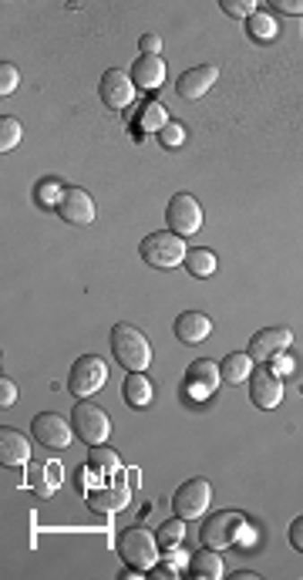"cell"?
<instances>
[{
	"label": "cell",
	"instance_id": "obj_22",
	"mask_svg": "<svg viewBox=\"0 0 303 580\" xmlns=\"http://www.w3.org/2000/svg\"><path fill=\"white\" fill-rule=\"evenodd\" d=\"M220 374L226 385H243V382H249V374H253V358H249V351H233V355H226L220 365Z\"/></svg>",
	"mask_w": 303,
	"mask_h": 580
},
{
	"label": "cell",
	"instance_id": "obj_6",
	"mask_svg": "<svg viewBox=\"0 0 303 580\" xmlns=\"http://www.w3.org/2000/svg\"><path fill=\"white\" fill-rule=\"evenodd\" d=\"M108 382V365L98 355H82L68 372V391L74 399H91L98 388Z\"/></svg>",
	"mask_w": 303,
	"mask_h": 580
},
{
	"label": "cell",
	"instance_id": "obj_16",
	"mask_svg": "<svg viewBox=\"0 0 303 580\" xmlns=\"http://www.w3.org/2000/svg\"><path fill=\"white\" fill-rule=\"evenodd\" d=\"M172 334H176L179 345H203L212 334V321L203 311H182L176 324H172Z\"/></svg>",
	"mask_w": 303,
	"mask_h": 580
},
{
	"label": "cell",
	"instance_id": "obj_38",
	"mask_svg": "<svg viewBox=\"0 0 303 580\" xmlns=\"http://www.w3.org/2000/svg\"><path fill=\"white\" fill-rule=\"evenodd\" d=\"M260 574H253V570H236L233 574V580H256Z\"/></svg>",
	"mask_w": 303,
	"mask_h": 580
},
{
	"label": "cell",
	"instance_id": "obj_2",
	"mask_svg": "<svg viewBox=\"0 0 303 580\" xmlns=\"http://www.w3.org/2000/svg\"><path fill=\"white\" fill-rule=\"evenodd\" d=\"M111 355L125 372H149L152 365V345L145 331L135 324H115L111 328Z\"/></svg>",
	"mask_w": 303,
	"mask_h": 580
},
{
	"label": "cell",
	"instance_id": "obj_28",
	"mask_svg": "<svg viewBox=\"0 0 303 580\" xmlns=\"http://www.w3.org/2000/svg\"><path fill=\"white\" fill-rule=\"evenodd\" d=\"M65 189H68V186H61V180H44L41 186L34 189V199H38L44 209H57L61 196H65Z\"/></svg>",
	"mask_w": 303,
	"mask_h": 580
},
{
	"label": "cell",
	"instance_id": "obj_17",
	"mask_svg": "<svg viewBox=\"0 0 303 580\" xmlns=\"http://www.w3.org/2000/svg\"><path fill=\"white\" fill-rule=\"evenodd\" d=\"M128 75H132L135 88L152 92V88H159V84L166 82V61H162V55H138Z\"/></svg>",
	"mask_w": 303,
	"mask_h": 580
},
{
	"label": "cell",
	"instance_id": "obj_25",
	"mask_svg": "<svg viewBox=\"0 0 303 580\" xmlns=\"http://www.w3.org/2000/svg\"><path fill=\"white\" fill-rule=\"evenodd\" d=\"M169 122H172V119H169V111L162 109L159 101H149L145 109L138 111V125H142V132H162Z\"/></svg>",
	"mask_w": 303,
	"mask_h": 580
},
{
	"label": "cell",
	"instance_id": "obj_1",
	"mask_svg": "<svg viewBox=\"0 0 303 580\" xmlns=\"http://www.w3.org/2000/svg\"><path fill=\"white\" fill-rule=\"evenodd\" d=\"M203 547H212V550H226L233 543H253L256 540V530L249 526V520L239 510H220L212 513L206 523H203Z\"/></svg>",
	"mask_w": 303,
	"mask_h": 580
},
{
	"label": "cell",
	"instance_id": "obj_18",
	"mask_svg": "<svg viewBox=\"0 0 303 580\" xmlns=\"http://www.w3.org/2000/svg\"><path fill=\"white\" fill-rule=\"evenodd\" d=\"M30 459V443L17 428H0V462L4 466H24Z\"/></svg>",
	"mask_w": 303,
	"mask_h": 580
},
{
	"label": "cell",
	"instance_id": "obj_26",
	"mask_svg": "<svg viewBox=\"0 0 303 580\" xmlns=\"http://www.w3.org/2000/svg\"><path fill=\"white\" fill-rule=\"evenodd\" d=\"M247 31L253 34V38H256V41H273L276 34H280V21H276V17H270V14H260V11H256V14H253V17L247 21Z\"/></svg>",
	"mask_w": 303,
	"mask_h": 580
},
{
	"label": "cell",
	"instance_id": "obj_13",
	"mask_svg": "<svg viewBox=\"0 0 303 580\" xmlns=\"http://www.w3.org/2000/svg\"><path fill=\"white\" fill-rule=\"evenodd\" d=\"M98 95H101V101L108 109H128L135 101V82H132V75L108 68L101 75V82H98Z\"/></svg>",
	"mask_w": 303,
	"mask_h": 580
},
{
	"label": "cell",
	"instance_id": "obj_29",
	"mask_svg": "<svg viewBox=\"0 0 303 580\" xmlns=\"http://www.w3.org/2000/svg\"><path fill=\"white\" fill-rule=\"evenodd\" d=\"M57 472V466L51 462V466H41V462H34V470H30V479H34V493L38 497H51L57 489V483L55 479H48V476H55Z\"/></svg>",
	"mask_w": 303,
	"mask_h": 580
},
{
	"label": "cell",
	"instance_id": "obj_31",
	"mask_svg": "<svg viewBox=\"0 0 303 580\" xmlns=\"http://www.w3.org/2000/svg\"><path fill=\"white\" fill-rule=\"evenodd\" d=\"M159 142L166 145V149H179L182 142H186V128H182V122H169L162 132H159Z\"/></svg>",
	"mask_w": 303,
	"mask_h": 580
},
{
	"label": "cell",
	"instance_id": "obj_23",
	"mask_svg": "<svg viewBox=\"0 0 303 580\" xmlns=\"http://www.w3.org/2000/svg\"><path fill=\"white\" fill-rule=\"evenodd\" d=\"M186 270L193 277H212L216 274V253L206 247H195L186 253Z\"/></svg>",
	"mask_w": 303,
	"mask_h": 580
},
{
	"label": "cell",
	"instance_id": "obj_21",
	"mask_svg": "<svg viewBox=\"0 0 303 580\" xmlns=\"http://www.w3.org/2000/svg\"><path fill=\"white\" fill-rule=\"evenodd\" d=\"M88 497V503L95 506V510H105V513H118L128 503V486L125 483H101V486H95V489H88L84 493Z\"/></svg>",
	"mask_w": 303,
	"mask_h": 580
},
{
	"label": "cell",
	"instance_id": "obj_14",
	"mask_svg": "<svg viewBox=\"0 0 303 580\" xmlns=\"http://www.w3.org/2000/svg\"><path fill=\"white\" fill-rule=\"evenodd\" d=\"M293 345L290 328H263L249 338V358L253 361H276L287 347Z\"/></svg>",
	"mask_w": 303,
	"mask_h": 580
},
{
	"label": "cell",
	"instance_id": "obj_4",
	"mask_svg": "<svg viewBox=\"0 0 303 580\" xmlns=\"http://www.w3.org/2000/svg\"><path fill=\"white\" fill-rule=\"evenodd\" d=\"M186 240L176 236L172 230H162V233H149L142 243H138V257L155 267V270H172V267H179L186 263Z\"/></svg>",
	"mask_w": 303,
	"mask_h": 580
},
{
	"label": "cell",
	"instance_id": "obj_3",
	"mask_svg": "<svg viewBox=\"0 0 303 580\" xmlns=\"http://www.w3.org/2000/svg\"><path fill=\"white\" fill-rule=\"evenodd\" d=\"M115 550L125 560V567H135L142 574H149L152 567H155V560H159L162 547H159V540H155L152 530H145V526H128L115 540Z\"/></svg>",
	"mask_w": 303,
	"mask_h": 580
},
{
	"label": "cell",
	"instance_id": "obj_20",
	"mask_svg": "<svg viewBox=\"0 0 303 580\" xmlns=\"http://www.w3.org/2000/svg\"><path fill=\"white\" fill-rule=\"evenodd\" d=\"M152 395H155V388H152L149 374H145V372H128V374H125L122 399H125V405H128V409H149Z\"/></svg>",
	"mask_w": 303,
	"mask_h": 580
},
{
	"label": "cell",
	"instance_id": "obj_34",
	"mask_svg": "<svg viewBox=\"0 0 303 580\" xmlns=\"http://www.w3.org/2000/svg\"><path fill=\"white\" fill-rule=\"evenodd\" d=\"M138 48H142V55H159V51H162V38H159V34H142V38H138Z\"/></svg>",
	"mask_w": 303,
	"mask_h": 580
},
{
	"label": "cell",
	"instance_id": "obj_15",
	"mask_svg": "<svg viewBox=\"0 0 303 580\" xmlns=\"http://www.w3.org/2000/svg\"><path fill=\"white\" fill-rule=\"evenodd\" d=\"M216 82H220V68L216 65H199V68H189L186 75H179L176 95L186 98V101H195V98L206 95Z\"/></svg>",
	"mask_w": 303,
	"mask_h": 580
},
{
	"label": "cell",
	"instance_id": "obj_32",
	"mask_svg": "<svg viewBox=\"0 0 303 580\" xmlns=\"http://www.w3.org/2000/svg\"><path fill=\"white\" fill-rule=\"evenodd\" d=\"M220 7L229 17H247V21L256 14V4H253V0H222Z\"/></svg>",
	"mask_w": 303,
	"mask_h": 580
},
{
	"label": "cell",
	"instance_id": "obj_12",
	"mask_svg": "<svg viewBox=\"0 0 303 580\" xmlns=\"http://www.w3.org/2000/svg\"><path fill=\"white\" fill-rule=\"evenodd\" d=\"M55 213L65 223H71V226H88V223L95 220V199L82 186H68Z\"/></svg>",
	"mask_w": 303,
	"mask_h": 580
},
{
	"label": "cell",
	"instance_id": "obj_10",
	"mask_svg": "<svg viewBox=\"0 0 303 580\" xmlns=\"http://www.w3.org/2000/svg\"><path fill=\"white\" fill-rule=\"evenodd\" d=\"M249 401L263 412L276 409L283 401V378L273 368H253V374H249Z\"/></svg>",
	"mask_w": 303,
	"mask_h": 580
},
{
	"label": "cell",
	"instance_id": "obj_5",
	"mask_svg": "<svg viewBox=\"0 0 303 580\" xmlns=\"http://www.w3.org/2000/svg\"><path fill=\"white\" fill-rule=\"evenodd\" d=\"M71 426H74V435H78L84 445H101L111 432V418L101 405L82 399L74 409H71Z\"/></svg>",
	"mask_w": 303,
	"mask_h": 580
},
{
	"label": "cell",
	"instance_id": "obj_19",
	"mask_svg": "<svg viewBox=\"0 0 303 580\" xmlns=\"http://www.w3.org/2000/svg\"><path fill=\"white\" fill-rule=\"evenodd\" d=\"M189 570H193L199 580H222L226 577V560H222V550H212V547H203L189 557Z\"/></svg>",
	"mask_w": 303,
	"mask_h": 580
},
{
	"label": "cell",
	"instance_id": "obj_27",
	"mask_svg": "<svg viewBox=\"0 0 303 580\" xmlns=\"http://www.w3.org/2000/svg\"><path fill=\"white\" fill-rule=\"evenodd\" d=\"M21 136H24V128H21V122H17L14 115H4V119H0V153L7 155L11 149H17V142H21Z\"/></svg>",
	"mask_w": 303,
	"mask_h": 580
},
{
	"label": "cell",
	"instance_id": "obj_37",
	"mask_svg": "<svg viewBox=\"0 0 303 580\" xmlns=\"http://www.w3.org/2000/svg\"><path fill=\"white\" fill-rule=\"evenodd\" d=\"M280 14H303V0H276Z\"/></svg>",
	"mask_w": 303,
	"mask_h": 580
},
{
	"label": "cell",
	"instance_id": "obj_24",
	"mask_svg": "<svg viewBox=\"0 0 303 580\" xmlns=\"http://www.w3.org/2000/svg\"><path fill=\"white\" fill-rule=\"evenodd\" d=\"M182 537H186V520H182V516H172V520H166V523L155 530V540H159V547H162V550L179 547Z\"/></svg>",
	"mask_w": 303,
	"mask_h": 580
},
{
	"label": "cell",
	"instance_id": "obj_30",
	"mask_svg": "<svg viewBox=\"0 0 303 580\" xmlns=\"http://www.w3.org/2000/svg\"><path fill=\"white\" fill-rule=\"evenodd\" d=\"M88 466H95L98 472L111 476V472L118 470V456H115V449H101V445H95V453L88 456Z\"/></svg>",
	"mask_w": 303,
	"mask_h": 580
},
{
	"label": "cell",
	"instance_id": "obj_11",
	"mask_svg": "<svg viewBox=\"0 0 303 580\" xmlns=\"http://www.w3.org/2000/svg\"><path fill=\"white\" fill-rule=\"evenodd\" d=\"M220 382H222L220 365H216V361H209V358H203V361H193V365H189L182 391H186V399L203 401V399H209L216 388H220Z\"/></svg>",
	"mask_w": 303,
	"mask_h": 580
},
{
	"label": "cell",
	"instance_id": "obj_7",
	"mask_svg": "<svg viewBox=\"0 0 303 580\" xmlns=\"http://www.w3.org/2000/svg\"><path fill=\"white\" fill-rule=\"evenodd\" d=\"M30 435H34V443L44 445V449L61 453V449H68L71 435H74V426H71V418H65V415L41 412V415H34V422H30Z\"/></svg>",
	"mask_w": 303,
	"mask_h": 580
},
{
	"label": "cell",
	"instance_id": "obj_33",
	"mask_svg": "<svg viewBox=\"0 0 303 580\" xmlns=\"http://www.w3.org/2000/svg\"><path fill=\"white\" fill-rule=\"evenodd\" d=\"M17 82H21V78H17V68H14V65H7V61H4V65H0V95H4V98L14 95Z\"/></svg>",
	"mask_w": 303,
	"mask_h": 580
},
{
	"label": "cell",
	"instance_id": "obj_9",
	"mask_svg": "<svg viewBox=\"0 0 303 580\" xmlns=\"http://www.w3.org/2000/svg\"><path fill=\"white\" fill-rule=\"evenodd\" d=\"M209 499H212V486H209L203 476H195V479H186V483L172 493V510H176V516H182V520H199V516L206 513Z\"/></svg>",
	"mask_w": 303,
	"mask_h": 580
},
{
	"label": "cell",
	"instance_id": "obj_8",
	"mask_svg": "<svg viewBox=\"0 0 303 580\" xmlns=\"http://www.w3.org/2000/svg\"><path fill=\"white\" fill-rule=\"evenodd\" d=\"M166 223L176 236H195L203 230V207L193 193H176L169 199Z\"/></svg>",
	"mask_w": 303,
	"mask_h": 580
},
{
	"label": "cell",
	"instance_id": "obj_35",
	"mask_svg": "<svg viewBox=\"0 0 303 580\" xmlns=\"http://www.w3.org/2000/svg\"><path fill=\"white\" fill-rule=\"evenodd\" d=\"M287 537H290V547H293V550H300V553H303V516H297V520L290 523Z\"/></svg>",
	"mask_w": 303,
	"mask_h": 580
},
{
	"label": "cell",
	"instance_id": "obj_36",
	"mask_svg": "<svg viewBox=\"0 0 303 580\" xmlns=\"http://www.w3.org/2000/svg\"><path fill=\"white\" fill-rule=\"evenodd\" d=\"M17 401V385L11 378H0V405L7 409V405H14Z\"/></svg>",
	"mask_w": 303,
	"mask_h": 580
}]
</instances>
